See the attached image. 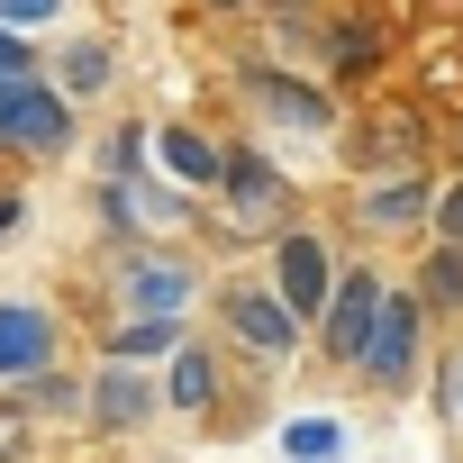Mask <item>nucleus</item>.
<instances>
[{
	"mask_svg": "<svg viewBox=\"0 0 463 463\" xmlns=\"http://www.w3.org/2000/svg\"><path fill=\"white\" fill-rule=\"evenodd\" d=\"M436 237H445V246H463V182L436 200Z\"/></svg>",
	"mask_w": 463,
	"mask_h": 463,
	"instance_id": "obj_21",
	"label": "nucleus"
},
{
	"mask_svg": "<svg viewBox=\"0 0 463 463\" xmlns=\"http://www.w3.org/2000/svg\"><path fill=\"white\" fill-rule=\"evenodd\" d=\"M73 137V109H64V91L55 82H0V146H19V155H55Z\"/></svg>",
	"mask_w": 463,
	"mask_h": 463,
	"instance_id": "obj_2",
	"label": "nucleus"
},
{
	"mask_svg": "<svg viewBox=\"0 0 463 463\" xmlns=\"http://www.w3.org/2000/svg\"><path fill=\"white\" fill-rule=\"evenodd\" d=\"M427 209V182H382V191H364V218L373 227H409Z\"/></svg>",
	"mask_w": 463,
	"mask_h": 463,
	"instance_id": "obj_18",
	"label": "nucleus"
},
{
	"mask_svg": "<svg viewBox=\"0 0 463 463\" xmlns=\"http://www.w3.org/2000/svg\"><path fill=\"white\" fill-rule=\"evenodd\" d=\"M282 454H291V463H336V454H345V427H336L327 409H309V418L282 427Z\"/></svg>",
	"mask_w": 463,
	"mask_h": 463,
	"instance_id": "obj_16",
	"label": "nucleus"
},
{
	"mask_svg": "<svg viewBox=\"0 0 463 463\" xmlns=\"http://www.w3.org/2000/svg\"><path fill=\"white\" fill-rule=\"evenodd\" d=\"M46 354H55V318L28 309V300H0V382L46 373Z\"/></svg>",
	"mask_w": 463,
	"mask_h": 463,
	"instance_id": "obj_9",
	"label": "nucleus"
},
{
	"mask_svg": "<svg viewBox=\"0 0 463 463\" xmlns=\"http://www.w3.org/2000/svg\"><path fill=\"white\" fill-rule=\"evenodd\" d=\"M55 0H0V28H46Z\"/></svg>",
	"mask_w": 463,
	"mask_h": 463,
	"instance_id": "obj_20",
	"label": "nucleus"
},
{
	"mask_svg": "<svg viewBox=\"0 0 463 463\" xmlns=\"http://www.w3.org/2000/svg\"><path fill=\"white\" fill-rule=\"evenodd\" d=\"M218 10H246V0H218Z\"/></svg>",
	"mask_w": 463,
	"mask_h": 463,
	"instance_id": "obj_24",
	"label": "nucleus"
},
{
	"mask_svg": "<svg viewBox=\"0 0 463 463\" xmlns=\"http://www.w3.org/2000/svg\"><path fill=\"white\" fill-rule=\"evenodd\" d=\"M19 400H28V409H82L91 391H73L64 373H28V382H19Z\"/></svg>",
	"mask_w": 463,
	"mask_h": 463,
	"instance_id": "obj_19",
	"label": "nucleus"
},
{
	"mask_svg": "<svg viewBox=\"0 0 463 463\" xmlns=\"http://www.w3.org/2000/svg\"><path fill=\"white\" fill-rule=\"evenodd\" d=\"M82 409H91L109 436H128V427H146V418L164 409V391L146 382V364H109V373L91 382V400H82Z\"/></svg>",
	"mask_w": 463,
	"mask_h": 463,
	"instance_id": "obj_8",
	"label": "nucleus"
},
{
	"mask_svg": "<svg viewBox=\"0 0 463 463\" xmlns=\"http://www.w3.org/2000/svg\"><path fill=\"white\" fill-rule=\"evenodd\" d=\"M118 300H128V318H182L191 309V273L173 255H137V264H118Z\"/></svg>",
	"mask_w": 463,
	"mask_h": 463,
	"instance_id": "obj_7",
	"label": "nucleus"
},
{
	"mask_svg": "<svg viewBox=\"0 0 463 463\" xmlns=\"http://www.w3.org/2000/svg\"><path fill=\"white\" fill-rule=\"evenodd\" d=\"M100 82H109V46H73V55L55 64V91H64V100H91Z\"/></svg>",
	"mask_w": 463,
	"mask_h": 463,
	"instance_id": "obj_17",
	"label": "nucleus"
},
{
	"mask_svg": "<svg viewBox=\"0 0 463 463\" xmlns=\"http://www.w3.org/2000/svg\"><path fill=\"white\" fill-rule=\"evenodd\" d=\"M418 309H436V318H463V246H436V255L418 264Z\"/></svg>",
	"mask_w": 463,
	"mask_h": 463,
	"instance_id": "obj_14",
	"label": "nucleus"
},
{
	"mask_svg": "<svg viewBox=\"0 0 463 463\" xmlns=\"http://www.w3.org/2000/svg\"><path fill=\"white\" fill-rule=\"evenodd\" d=\"M218 200H227V227L237 237H264V227L282 218V173L264 164V155H246V146H227V164H218Z\"/></svg>",
	"mask_w": 463,
	"mask_h": 463,
	"instance_id": "obj_5",
	"label": "nucleus"
},
{
	"mask_svg": "<svg viewBox=\"0 0 463 463\" xmlns=\"http://www.w3.org/2000/svg\"><path fill=\"white\" fill-rule=\"evenodd\" d=\"M19 218H28V200H19V191H0V237H10Z\"/></svg>",
	"mask_w": 463,
	"mask_h": 463,
	"instance_id": "obj_23",
	"label": "nucleus"
},
{
	"mask_svg": "<svg viewBox=\"0 0 463 463\" xmlns=\"http://www.w3.org/2000/svg\"><path fill=\"white\" fill-rule=\"evenodd\" d=\"M182 345V318H128L118 336H109V364H155V354H173Z\"/></svg>",
	"mask_w": 463,
	"mask_h": 463,
	"instance_id": "obj_15",
	"label": "nucleus"
},
{
	"mask_svg": "<svg viewBox=\"0 0 463 463\" xmlns=\"http://www.w3.org/2000/svg\"><path fill=\"white\" fill-rule=\"evenodd\" d=\"M0 82H28V46H19V28H0Z\"/></svg>",
	"mask_w": 463,
	"mask_h": 463,
	"instance_id": "obj_22",
	"label": "nucleus"
},
{
	"mask_svg": "<svg viewBox=\"0 0 463 463\" xmlns=\"http://www.w3.org/2000/svg\"><path fill=\"white\" fill-rule=\"evenodd\" d=\"M155 164H164L173 182H218V164H227V146H209L200 128H155Z\"/></svg>",
	"mask_w": 463,
	"mask_h": 463,
	"instance_id": "obj_12",
	"label": "nucleus"
},
{
	"mask_svg": "<svg viewBox=\"0 0 463 463\" xmlns=\"http://www.w3.org/2000/svg\"><path fill=\"white\" fill-rule=\"evenodd\" d=\"M418 336H427L418 291H382V318H373V336H364V373H373L382 391H409V382H418Z\"/></svg>",
	"mask_w": 463,
	"mask_h": 463,
	"instance_id": "obj_1",
	"label": "nucleus"
},
{
	"mask_svg": "<svg viewBox=\"0 0 463 463\" xmlns=\"http://www.w3.org/2000/svg\"><path fill=\"white\" fill-rule=\"evenodd\" d=\"M164 400H173L182 418H200V409L218 400V345H191V336H182V345H173V382H164Z\"/></svg>",
	"mask_w": 463,
	"mask_h": 463,
	"instance_id": "obj_11",
	"label": "nucleus"
},
{
	"mask_svg": "<svg viewBox=\"0 0 463 463\" xmlns=\"http://www.w3.org/2000/svg\"><path fill=\"white\" fill-rule=\"evenodd\" d=\"M255 91H264V109L291 118V128H327V118H336L327 91H309V82H291V73H255Z\"/></svg>",
	"mask_w": 463,
	"mask_h": 463,
	"instance_id": "obj_13",
	"label": "nucleus"
},
{
	"mask_svg": "<svg viewBox=\"0 0 463 463\" xmlns=\"http://www.w3.org/2000/svg\"><path fill=\"white\" fill-rule=\"evenodd\" d=\"M373 318H382V273H373V264L336 273V291H327V309H318V345H327V364H364Z\"/></svg>",
	"mask_w": 463,
	"mask_h": 463,
	"instance_id": "obj_3",
	"label": "nucleus"
},
{
	"mask_svg": "<svg viewBox=\"0 0 463 463\" xmlns=\"http://www.w3.org/2000/svg\"><path fill=\"white\" fill-rule=\"evenodd\" d=\"M109 227H173L182 218V191L173 182H146V173H109Z\"/></svg>",
	"mask_w": 463,
	"mask_h": 463,
	"instance_id": "obj_10",
	"label": "nucleus"
},
{
	"mask_svg": "<svg viewBox=\"0 0 463 463\" xmlns=\"http://www.w3.org/2000/svg\"><path fill=\"white\" fill-rule=\"evenodd\" d=\"M327 291H336V264H327V246L309 237V227H282V246H273V300L309 327L318 309H327Z\"/></svg>",
	"mask_w": 463,
	"mask_h": 463,
	"instance_id": "obj_4",
	"label": "nucleus"
},
{
	"mask_svg": "<svg viewBox=\"0 0 463 463\" xmlns=\"http://www.w3.org/2000/svg\"><path fill=\"white\" fill-rule=\"evenodd\" d=\"M0 463H10V445H0Z\"/></svg>",
	"mask_w": 463,
	"mask_h": 463,
	"instance_id": "obj_25",
	"label": "nucleus"
},
{
	"mask_svg": "<svg viewBox=\"0 0 463 463\" xmlns=\"http://www.w3.org/2000/svg\"><path fill=\"white\" fill-rule=\"evenodd\" d=\"M218 318H227V336H237L246 354H291V345H300V318H291L273 291H246V282L218 300Z\"/></svg>",
	"mask_w": 463,
	"mask_h": 463,
	"instance_id": "obj_6",
	"label": "nucleus"
}]
</instances>
